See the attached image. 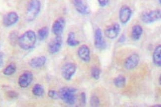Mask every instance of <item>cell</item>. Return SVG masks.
I'll list each match as a JSON object with an SVG mask.
<instances>
[{
  "label": "cell",
  "instance_id": "4fadbf2b",
  "mask_svg": "<svg viewBox=\"0 0 161 107\" xmlns=\"http://www.w3.org/2000/svg\"><path fill=\"white\" fill-rule=\"evenodd\" d=\"M33 79V74L31 72L26 71L20 75L18 80V84L21 88H26L29 86Z\"/></svg>",
  "mask_w": 161,
  "mask_h": 107
},
{
  "label": "cell",
  "instance_id": "4dcf8cb0",
  "mask_svg": "<svg viewBox=\"0 0 161 107\" xmlns=\"http://www.w3.org/2000/svg\"><path fill=\"white\" fill-rule=\"evenodd\" d=\"M8 95L10 97H12L14 98V97L17 96L18 94H17V93H16V92H14V91H11V92H9Z\"/></svg>",
  "mask_w": 161,
  "mask_h": 107
},
{
  "label": "cell",
  "instance_id": "6da1fadb",
  "mask_svg": "<svg viewBox=\"0 0 161 107\" xmlns=\"http://www.w3.org/2000/svg\"><path fill=\"white\" fill-rule=\"evenodd\" d=\"M37 41V36L33 31H26L19 38L18 44L24 50H29L35 46Z\"/></svg>",
  "mask_w": 161,
  "mask_h": 107
},
{
  "label": "cell",
  "instance_id": "30bf717a",
  "mask_svg": "<svg viewBox=\"0 0 161 107\" xmlns=\"http://www.w3.org/2000/svg\"><path fill=\"white\" fill-rule=\"evenodd\" d=\"M65 26L64 18H60L55 20L52 27V32L56 36H61L63 33Z\"/></svg>",
  "mask_w": 161,
  "mask_h": 107
},
{
  "label": "cell",
  "instance_id": "ba28073f",
  "mask_svg": "<svg viewBox=\"0 0 161 107\" xmlns=\"http://www.w3.org/2000/svg\"><path fill=\"white\" fill-rule=\"evenodd\" d=\"M63 44V38L61 36H56L48 45V50L52 54H57L61 50Z\"/></svg>",
  "mask_w": 161,
  "mask_h": 107
},
{
  "label": "cell",
  "instance_id": "7c38bea8",
  "mask_svg": "<svg viewBox=\"0 0 161 107\" xmlns=\"http://www.w3.org/2000/svg\"><path fill=\"white\" fill-rule=\"evenodd\" d=\"M19 20V16L16 12H9L4 15L3 19V23L5 27H11L16 24Z\"/></svg>",
  "mask_w": 161,
  "mask_h": 107
},
{
  "label": "cell",
  "instance_id": "44dd1931",
  "mask_svg": "<svg viewBox=\"0 0 161 107\" xmlns=\"http://www.w3.org/2000/svg\"><path fill=\"white\" fill-rule=\"evenodd\" d=\"M49 30L48 27L45 26L39 30L38 31V38L40 41H43L48 37Z\"/></svg>",
  "mask_w": 161,
  "mask_h": 107
},
{
  "label": "cell",
  "instance_id": "d4e9b609",
  "mask_svg": "<svg viewBox=\"0 0 161 107\" xmlns=\"http://www.w3.org/2000/svg\"><path fill=\"white\" fill-rule=\"evenodd\" d=\"M100 101L98 97L96 96H93L90 99V105L92 107L99 106Z\"/></svg>",
  "mask_w": 161,
  "mask_h": 107
},
{
  "label": "cell",
  "instance_id": "f546056e",
  "mask_svg": "<svg viewBox=\"0 0 161 107\" xmlns=\"http://www.w3.org/2000/svg\"><path fill=\"white\" fill-rule=\"evenodd\" d=\"M4 54L0 53V68H1L4 64Z\"/></svg>",
  "mask_w": 161,
  "mask_h": 107
},
{
  "label": "cell",
  "instance_id": "603a6c76",
  "mask_svg": "<svg viewBox=\"0 0 161 107\" xmlns=\"http://www.w3.org/2000/svg\"><path fill=\"white\" fill-rule=\"evenodd\" d=\"M16 68L15 65L14 64H11L6 67V68L3 71V73L6 76H11L14 74L16 71Z\"/></svg>",
  "mask_w": 161,
  "mask_h": 107
},
{
  "label": "cell",
  "instance_id": "836d02e7",
  "mask_svg": "<svg viewBox=\"0 0 161 107\" xmlns=\"http://www.w3.org/2000/svg\"><path fill=\"white\" fill-rule=\"evenodd\" d=\"M154 107H156V106H157V107H160V106H161V105H154Z\"/></svg>",
  "mask_w": 161,
  "mask_h": 107
},
{
  "label": "cell",
  "instance_id": "4316f807",
  "mask_svg": "<svg viewBox=\"0 0 161 107\" xmlns=\"http://www.w3.org/2000/svg\"><path fill=\"white\" fill-rule=\"evenodd\" d=\"M98 3L102 7H105L110 2V0H98Z\"/></svg>",
  "mask_w": 161,
  "mask_h": 107
},
{
  "label": "cell",
  "instance_id": "8992f818",
  "mask_svg": "<svg viewBox=\"0 0 161 107\" xmlns=\"http://www.w3.org/2000/svg\"><path fill=\"white\" fill-rule=\"evenodd\" d=\"M120 26L118 23L109 26L106 29L104 32L105 36L110 40H114L117 38L120 33Z\"/></svg>",
  "mask_w": 161,
  "mask_h": 107
},
{
  "label": "cell",
  "instance_id": "5b68a950",
  "mask_svg": "<svg viewBox=\"0 0 161 107\" xmlns=\"http://www.w3.org/2000/svg\"><path fill=\"white\" fill-rule=\"evenodd\" d=\"M76 66L73 63H68L62 67L61 70L62 76L67 80H70L76 73Z\"/></svg>",
  "mask_w": 161,
  "mask_h": 107
},
{
  "label": "cell",
  "instance_id": "9c48e42d",
  "mask_svg": "<svg viewBox=\"0 0 161 107\" xmlns=\"http://www.w3.org/2000/svg\"><path fill=\"white\" fill-rule=\"evenodd\" d=\"M132 11L129 6H122L119 11V19L123 24H126L130 20L132 17Z\"/></svg>",
  "mask_w": 161,
  "mask_h": 107
},
{
  "label": "cell",
  "instance_id": "7a4b0ae2",
  "mask_svg": "<svg viewBox=\"0 0 161 107\" xmlns=\"http://www.w3.org/2000/svg\"><path fill=\"white\" fill-rule=\"evenodd\" d=\"M76 91V89L73 87H63L58 91V96L65 104L73 105L77 100Z\"/></svg>",
  "mask_w": 161,
  "mask_h": 107
},
{
  "label": "cell",
  "instance_id": "d6986e66",
  "mask_svg": "<svg viewBox=\"0 0 161 107\" xmlns=\"http://www.w3.org/2000/svg\"><path fill=\"white\" fill-rule=\"evenodd\" d=\"M67 43L70 47H76L80 44V41H77L75 38V35L74 32H69L67 38Z\"/></svg>",
  "mask_w": 161,
  "mask_h": 107
},
{
  "label": "cell",
  "instance_id": "277c9868",
  "mask_svg": "<svg viewBox=\"0 0 161 107\" xmlns=\"http://www.w3.org/2000/svg\"><path fill=\"white\" fill-rule=\"evenodd\" d=\"M161 18V12L160 9L144 12L140 16L141 21L147 24L153 23L160 20Z\"/></svg>",
  "mask_w": 161,
  "mask_h": 107
},
{
  "label": "cell",
  "instance_id": "7402d4cb",
  "mask_svg": "<svg viewBox=\"0 0 161 107\" xmlns=\"http://www.w3.org/2000/svg\"><path fill=\"white\" fill-rule=\"evenodd\" d=\"M44 89L40 84H36L33 87V94L36 96H42L44 94Z\"/></svg>",
  "mask_w": 161,
  "mask_h": 107
},
{
  "label": "cell",
  "instance_id": "ffe728a7",
  "mask_svg": "<svg viewBox=\"0 0 161 107\" xmlns=\"http://www.w3.org/2000/svg\"><path fill=\"white\" fill-rule=\"evenodd\" d=\"M126 81V78L124 76L119 75L114 79V84L118 88H123L125 85Z\"/></svg>",
  "mask_w": 161,
  "mask_h": 107
},
{
  "label": "cell",
  "instance_id": "9a60e30c",
  "mask_svg": "<svg viewBox=\"0 0 161 107\" xmlns=\"http://www.w3.org/2000/svg\"><path fill=\"white\" fill-rule=\"evenodd\" d=\"M78 57L85 62H88L90 60V50L87 45H81L77 51Z\"/></svg>",
  "mask_w": 161,
  "mask_h": 107
},
{
  "label": "cell",
  "instance_id": "1f68e13d",
  "mask_svg": "<svg viewBox=\"0 0 161 107\" xmlns=\"http://www.w3.org/2000/svg\"><path fill=\"white\" fill-rule=\"evenodd\" d=\"M158 1V3H159V4L161 5V0H157Z\"/></svg>",
  "mask_w": 161,
  "mask_h": 107
},
{
  "label": "cell",
  "instance_id": "e0dca14e",
  "mask_svg": "<svg viewBox=\"0 0 161 107\" xmlns=\"http://www.w3.org/2000/svg\"><path fill=\"white\" fill-rule=\"evenodd\" d=\"M153 61L156 66H161V45H158L154 49L153 54Z\"/></svg>",
  "mask_w": 161,
  "mask_h": 107
},
{
  "label": "cell",
  "instance_id": "83f0119b",
  "mask_svg": "<svg viewBox=\"0 0 161 107\" xmlns=\"http://www.w3.org/2000/svg\"><path fill=\"white\" fill-rule=\"evenodd\" d=\"M81 103L83 105H85L86 104V94L84 92H82L81 94Z\"/></svg>",
  "mask_w": 161,
  "mask_h": 107
},
{
  "label": "cell",
  "instance_id": "5bb4252c",
  "mask_svg": "<svg viewBox=\"0 0 161 107\" xmlns=\"http://www.w3.org/2000/svg\"><path fill=\"white\" fill-rule=\"evenodd\" d=\"M140 57L139 55L133 54L127 57L125 62V67L127 70H131L135 69L139 64Z\"/></svg>",
  "mask_w": 161,
  "mask_h": 107
},
{
  "label": "cell",
  "instance_id": "2e32d148",
  "mask_svg": "<svg viewBox=\"0 0 161 107\" xmlns=\"http://www.w3.org/2000/svg\"><path fill=\"white\" fill-rule=\"evenodd\" d=\"M47 61V58L44 56L34 57L31 60L29 65L33 68L37 69L43 66Z\"/></svg>",
  "mask_w": 161,
  "mask_h": 107
},
{
  "label": "cell",
  "instance_id": "52a82bcc",
  "mask_svg": "<svg viewBox=\"0 0 161 107\" xmlns=\"http://www.w3.org/2000/svg\"><path fill=\"white\" fill-rule=\"evenodd\" d=\"M94 45L96 48L99 50H103L107 47L100 28H97L95 32Z\"/></svg>",
  "mask_w": 161,
  "mask_h": 107
},
{
  "label": "cell",
  "instance_id": "f1b7e54d",
  "mask_svg": "<svg viewBox=\"0 0 161 107\" xmlns=\"http://www.w3.org/2000/svg\"><path fill=\"white\" fill-rule=\"evenodd\" d=\"M125 41H126V37L125 35L123 34L119 37L118 42L120 43H124Z\"/></svg>",
  "mask_w": 161,
  "mask_h": 107
},
{
  "label": "cell",
  "instance_id": "8fae6325",
  "mask_svg": "<svg viewBox=\"0 0 161 107\" xmlns=\"http://www.w3.org/2000/svg\"><path fill=\"white\" fill-rule=\"evenodd\" d=\"M72 2L74 7L80 14L84 15L90 14V8L84 0H73Z\"/></svg>",
  "mask_w": 161,
  "mask_h": 107
},
{
  "label": "cell",
  "instance_id": "cb8c5ba5",
  "mask_svg": "<svg viewBox=\"0 0 161 107\" xmlns=\"http://www.w3.org/2000/svg\"><path fill=\"white\" fill-rule=\"evenodd\" d=\"M101 73V71L100 69L97 67H93L91 69V76L94 79H96V80L99 79Z\"/></svg>",
  "mask_w": 161,
  "mask_h": 107
},
{
  "label": "cell",
  "instance_id": "484cf974",
  "mask_svg": "<svg viewBox=\"0 0 161 107\" xmlns=\"http://www.w3.org/2000/svg\"><path fill=\"white\" fill-rule=\"evenodd\" d=\"M48 96L50 98L53 99H57L59 98L58 96V94L56 91L54 90H49L48 93Z\"/></svg>",
  "mask_w": 161,
  "mask_h": 107
},
{
  "label": "cell",
  "instance_id": "ac0fdd59",
  "mask_svg": "<svg viewBox=\"0 0 161 107\" xmlns=\"http://www.w3.org/2000/svg\"><path fill=\"white\" fill-rule=\"evenodd\" d=\"M142 27L139 25H136L133 26L131 31V37L134 41H137L140 40L141 36L142 35Z\"/></svg>",
  "mask_w": 161,
  "mask_h": 107
},
{
  "label": "cell",
  "instance_id": "3957f363",
  "mask_svg": "<svg viewBox=\"0 0 161 107\" xmlns=\"http://www.w3.org/2000/svg\"><path fill=\"white\" fill-rule=\"evenodd\" d=\"M41 4L39 0H31L28 4L26 11V19L28 21L35 19L40 13Z\"/></svg>",
  "mask_w": 161,
  "mask_h": 107
},
{
  "label": "cell",
  "instance_id": "d6a6232c",
  "mask_svg": "<svg viewBox=\"0 0 161 107\" xmlns=\"http://www.w3.org/2000/svg\"><path fill=\"white\" fill-rule=\"evenodd\" d=\"M159 84H161V76L159 78Z\"/></svg>",
  "mask_w": 161,
  "mask_h": 107
}]
</instances>
